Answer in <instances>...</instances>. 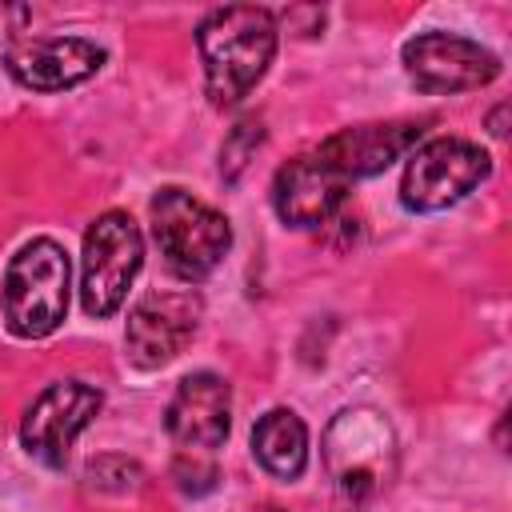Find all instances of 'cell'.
<instances>
[{"instance_id":"cell-1","label":"cell","mask_w":512,"mask_h":512,"mask_svg":"<svg viewBox=\"0 0 512 512\" xmlns=\"http://www.w3.org/2000/svg\"><path fill=\"white\" fill-rule=\"evenodd\" d=\"M204 60V88L216 108L240 104L268 72L276 56V16L256 4L212 8L196 28Z\"/></svg>"},{"instance_id":"cell-2","label":"cell","mask_w":512,"mask_h":512,"mask_svg":"<svg viewBox=\"0 0 512 512\" xmlns=\"http://www.w3.org/2000/svg\"><path fill=\"white\" fill-rule=\"evenodd\" d=\"M68 280H72L68 252L48 236L28 240L8 260L0 284V308L8 332L20 340H40L56 332L68 316Z\"/></svg>"},{"instance_id":"cell-3","label":"cell","mask_w":512,"mask_h":512,"mask_svg":"<svg viewBox=\"0 0 512 512\" xmlns=\"http://www.w3.org/2000/svg\"><path fill=\"white\" fill-rule=\"evenodd\" d=\"M152 232L168 268L188 284L212 276L232 248L228 220L184 188H160L152 196Z\"/></svg>"},{"instance_id":"cell-4","label":"cell","mask_w":512,"mask_h":512,"mask_svg":"<svg viewBox=\"0 0 512 512\" xmlns=\"http://www.w3.org/2000/svg\"><path fill=\"white\" fill-rule=\"evenodd\" d=\"M392 464H396V440L376 408H344L328 424L324 468L344 500L360 504L372 492H380V484L392 476Z\"/></svg>"},{"instance_id":"cell-5","label":"cell","mask_w":512,"mask_h":512,"mask_svg":"<svg viewBox=\"0 0 512 512\" xmlns=\"http://www.w3.org/2000/svg\"><path fill=\"white\" fill-rule=\"evenodd\" d=\"M144 264V236L128 212H104L84 232V264H80V304L88 316H112L136 272Z\"/></svg>"},{"instance_id":"cell-6","label":"cell","mask_w":512,"mask_h":512,"mask_svg":"<svg viewBox=\"0 0 512 512\" xmlns=\"http://www.w3.org/2000/svg\"><path fill=\"white\" fill-rule=\"evenodd\" d=\"M492 172V156L460 136H436L416 144L408 156L404 180H400V200L412 212H440L464 200L472 188H480Z\"/></svg>"},{"instance_id":"cell-7","label":"cell","mask_w":512,"mask_h":512,"mask_svg":"<svg viewBox=\"0 0 512 512\" xmlns=\"http://www.w3.org/2000/svg\"><path fill=\"white\" fill-rule=\"evenodd\" d=\"M104 396L100 388L84 384V380H56L48 384L24 412L20 420V444L32 460L60 468L76 444V436L92 424V416L100 412Z\"/></svg>"},{"instance_id":"cell-8","label":"cell","mask_w":512,"mask_h":512,"mask_svg":"<svg viewBox=\"0 0 512 512\" xmlns=\"http://www.w3.org/2000/svg\"><path fill=\"white\" fill-rule=\"evenodd\" d=\"M408 80L420 92H468L484 88L500 76V56L484 44L456 32H424L412 36L400 52Z\"/></svg>"},{"instance_id":"cell-9","label":"cell","mask_w":512,"mask_h":512,"mask_svg":"<svg viewBox=\"0 0 512 512\" xmlns=\"http://www.w3.org/2000/svg\"><path fill=\"white\" fill-rule=\"evenodd\" d=\"M104 48L84 36H20L4 48V68L32 92H64L100 72Z\"/></svg>"},{"instance_id":"cell-10","label":"cell","mask_w":512,"mask_h":512,"mask_svg":"<svg viewBox=\"0 0 512 512\" xmlns=\"http://www.w3.org/2000/svg\"><path fill=\"white\" fill-rule=\"evenodd\" d=\"M200 324V296L196 292H148L124 328V348L136 368H164L184 352Z\"/></svg>"},{"instance_id":"cell-11","label":"cell","mask_w":512,"mask_h":512,"mask_svg":"<svg viewBox=\"0 0 512 512\" xmlns=\"http://www.w3.org/2000/svg\"><path fill=\"white\" fill-rule=\"evenodd\" d=\"M348 176L320 152H300L292 156L276 180H272V208L288 228H320L336 216L348 192Z\"/></svg>"},{"instance_id":"cell-12","label":"cell","mask_w":512,"mask_h":512,"mask_svg":"<svg viewBox=\"0 0 512 512\" xmlns=\"http://www.w3.org/2000/svg\"><path fill=\"white\" fill-rule=\"evenodd\" d=\"M232 424V388L216 372H192L180 380L168 400L164 428L184 452H212L228 440Z\"/></svg>"},{"instance_id":"cell-13","label":"cell","mask_w":512,"mask_h":512,"mask_svg":"<svg viewBox=\"0 0 512 512\" xmlns=\"http://www.w3.org/2000/svg\"><path fill=\"white\" fill-rule=\"evenodd\" d=\"M424 140V124L412 120H392V124H356V128H340L328 140H320L316 148L348 176V180H364L384 172L392 160H400L408 148H416Z\"/></svg>"},{"instance_id":"cell-14","label":"cell","mask_w":512,"mask_h":512,"mask_svg":"<svg viewBox=\"0 0 512 512\" xmlns=\"http://www.w3.org/2000/svg\"><path fill=\"white\" fill-rule=\"evenodd\" d=\"M252 456L276 480H296L308 464V428L292 408H272L252 428Z\"/></svg>"},{"instance_id":"cell-15","label":"cell","mask_w":512,"mask_h":512,"mask_svg":"<svg viewBox=\"0 0 512 512\" xmlns=\"http://www.w3.org/2000/svg\"><path fill=\"white\" fill-rule=\"evenodd\" d=\"M144 480L140 464L128 460V456H96L88 460L84 468V484L96 488V492H112V496H124V492H136Z\"/></svg>"},{"instance_id":"cell-16","label":"cell","mask_w":512,"mask_h":512,"mask_svg":"<svg viewBox=\"0 0 512 512\" xmlns=\"http://www.w3.org/2000/svg\"><path fill=\"white\" fill-rule=\"evenodd\" d=\"M260 140H264V128H260L256 120H240V124L228 132V140H224V148H220V176H224L228 184H232V180L244 172V164L256 156Z\"/></svg>"},{"instance_id":"cell-17","label":"cell","mask_w":512,"mask_h":512,"mask_svg":"<svg viewBox=\"0 0 512 512\" xmlns=\"http://www.w3.org/2000/svg\"><path fill=\"white\" fill-rule=\"evenodd\" d=\"M176 484H180L184 492L200 496V492H208V488L216 484V468H212V464H188V456H180V460H176Z\"/></svg>"},{"instance_id":"cell-18","label":"cell","mask_w":512,"mask_h":512,"mask_svg":"<svg viewBox=\"0 0 512 512\" xmlns=\"http://www.w3.org/2000/svg\"><path fill=\"white\" fill-rule=\"evenodd\" d=\"M504 116H508V104H500V108L488 116V132H492V136H504V132H508V128H504Z\"/></svg>"},{"instance_id":"cell-19","label":"cell","mask_w":512,"mask_h":512,"mask_svg":"<svg viewBox=\"0 0 512 512\" xmlns=\"http://www.w3.org/2000/svg\"><path fill=\"white\" fill-rule=\"evenodd\" d=\"M4 20H24L20 8H0V32H4Z\"/></svg>"}]
</instances>
